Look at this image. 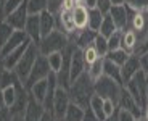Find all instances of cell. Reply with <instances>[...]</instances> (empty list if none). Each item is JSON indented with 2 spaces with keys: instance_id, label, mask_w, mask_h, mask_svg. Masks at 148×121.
I'll list each match as a JSON object with an SVG mask.
<instances>
[{
  "instance_id": "d4e9b609",
  "label": "cell",
  "mask_w": 148,
  "mask_h": 121,
  "mask_svg": "<svg viewBox=\"0 0 148 121\" xmlns=\"http://www.w3.org/2000/svg\"><path fill=\"white\" fill-rule=\"evenodd\" d=\"M18 82H19V81H18ZM16 94H18V91H16V84L0 89V99H2L3 106H7V108H10V110H11V106L15 105V102H16Z\"/></svg>"
},
{
  "instance_id": "60d3db41",
  "label": "cell",
  "mask_w": 148,
  "mask_h": 121,
  "mask_svg": "<svg viewBox=\"0 0 148 121\" xmlns=\"http://www.w3.org/2000/svg\"><path fill=\"white\" fill-rule=\"evenodd\" d=\"M103 111H105V116H111V115H114L118 111V105H116L113 100L110 99H105L103 100Z\"/></svg>"
},
{
  "instance_id": "c3c4849f",
  "label": "cell",
  "mask_w": 148,
  "mask_h": 121,
  "mask_svg": "<svg viewBox=\"0 0 148 121\" xmlns=\"http://www.w3.org/2000/svg\"><path fill=\"white\" fill-rule=\"evenodd\" d=\"M40 121H56V118H55V115H53V111L45 110L44 115H42V118H40Z\"/></svg>"
},
{
  "instance_id": "ee69618b",
  "label": "cell",
  "mask_w": 148,
  "mask_h": 121,
  "mask_svg": "<svg viewBox=\"0 0 148 121\" xmlns=\"http://www.w3.org/2000/svg\"><path fill=\"white\" fill-rule=\"evenodd\" d=\"M111 7H113V5H111L110 0H97V8H98L103 15H106Z\"/></svg>"
},
{
  "instance_id": "f1b7e54d",
  "label": "cell",
  "mask_w": 148,
  "mask_h": 121,
  "mask_svg": "<svg viewBox=\"0 0 148 121\" xmlns=\"http://www.w3.org/2000/svg\"><path fill=\"white\" fill-rule=\"evenodd\" d=\"M18 77H16L15 71H10V70H5L3 66L0 68V89L8 87V86H13L18 82Z\"/></svg>"
},
{
  "instance_id": "f6af8a7d",
  "label": "cell",
  "mask_w": 148,
  "mask_h": 121,
  "mask_svg": "<svg viewBox=\"0 0 148 121\" xmlns=\"http://www.w3.org/2000/svg\"><path fill=\"white\" fill-rule=\"evenodd\" d=\"M137 118L126 110H118V121H135Z\"/></svg>"
},
{
  "instance_id": "603a6c76",
  "label": "cell",
  "mask_w": 148,
  "mask_h": 121,
  "mask_svg": "<svg viewBox=\"0 0 148 121\" xmlns=\"http://www.w3.org/2000/svg\"><path fill=\"white\" fill-rule=\"evenodd\" d=\"M47 91H48V79H42V81H39V82H36V84L29 89V95L32 97L34 100H37L39 103L44 105L45 97H47Z\"/></svg>"
},
{
  "instance_id": "816d5d0a",
  "label": "cell",
  "mask_w": 148,
  "mask_h": 121,
  "mask_svg": "<svg viewBox=\"0 0 148 121\" xmlns=\"http://www.w3.org/2000/svg\"><path fill=\"white\" fill-rule=\"evenodd\" d=\"M142 118L148 121V103H145V106L142 108Z\"/></svg>"
},
{
  "instance_id": "4dcf8cb0",
  "label": "cell",
  "mask_w": 148,
  "mask_h": 121,
  "mask_svg": "<svg viewBox=\"0 0 148 121\" xmlns=\"http://www.w3.org/2000/svg\"><path fill=\"white\" fill-rule=\"evenodd\" d=\"M129 53H127L126 50H122V48H118V50H113V52H108V55L105 57L106 60H110V62H113L114 65L118 66H122L124 63L127 62V58H129Z\"/></svg>"
},
{
  "instance_id": "b9f144b4",
  "label": "cell",
  "mask_w": 148,
  "mask_h": 121,
  "mask_svg": "<svg viewBox=\"0 0 148 121\" xmlns=\"http://www.w3.org/2000/svg\"><path fill=\"white\" fill-rule=\"evenodd\" d=\"M48 3V11L53 13V15H58L60 11H61V5H63V0H47Z\"/></svg>"
},
{
  "instance_id": "7c38bea8",
  "label": "cell",
  "mask_w": 148,
  "mask_h": 121,
  "mask_svg": "<svg viewBox=\"0 0 148 121\" xmlns=\"http://www.w3.org/2000/svg\"><path fill=\"white\" fill-rule=\"evenodd\" d=\"M27 16H29V13H27V5H26V0H24V3L19 8H16L13 13H10V15L5 18V21H7L15 31H24Z\"/></svg>"
},
{
  "instance_id": "484cf974",
  "label": "cell",
  "mask_w": 148,
  "mask_h": 121,
  "mask_svg": "<svg viewBox=\"0 0 148 121\" xmlns=\"http://www.w3.org/2000/svg\"><path fill=\"white\" fill-rule=\"evenodd\" d=\"M89 108L92 110V113L95 115V118L98 121H105L106 116H105V111H103V99L100 95L93 94L92 99H90V103H89Z\"/></svg>"
},
{
  "instance_id": "4fadbf2b",
  "label": "cell",
  "mask_w": 148,
  "mask_h": 121,
  "mask_svg": "<svg viewBox=\"0 0 148 121\" xmlns=\"http://www.w3.org/2000/svg\"><path fill=\"white\" fill-rule=\"evenodd\" d=\"M140 70V62H138V55L132 53V55L127 58V62L121 66V77H122V86H126L130 79H132L135 74Z\"/></svg>"
},
{
  "instance_id": "74e56055",
  "label": "cell",
  "mask_w": 148,
  "mask_h": 121,
  "mask_svg": "<svg viewBox=\"0 0 148 121\" xmlns=\"http://www.w3.org/2000/svg\"><path fill=\"white\" fill-rule=\"evenodd\" d=\"M121 40H122V31H116L108 37V52L118 50L121 48Z\"/></svg>"
},
{
  "instance_id": "7a4b0ae2",
  "label": "cell",
  "mask_w": 148,
  "mask_h": 121,
  "mask_svg": "<svg viewBox=\"0 0 148 121\" xmlns=\"http://www.w3.org/2000/svg\"><path fill=\"white\" fill-rule=\"evenodd\" d=\"M71 44L69 36L63 32L60 29H55L53 32H50L47 37H42L37 48H39V53L44 57L50 55V53H55V52H63L68 45Z\"/></svg>"
},
{
  "instance_id": "e0dca14e",
  "label": "cell",
  "mask_w": 148,
  "mask_h": 121,
  "mask_svg": "<svg viewBox=\"0 0 148 121\" xmlns=\"http://www.w3.org/2000/svg\"><path fill=\"white\" fill-rule=\"evenodd\" d=\"M27 40V36L24 31H15V32L11 34V37L8 39V42L5 44V47L0 50V60L5 58V57L10 53V52H13L15 48H18L21 44H24Z\"/></svg>"
},
{
  "instance_id": "f907efd6",
  "label": "cell",
  "mask_w": 148,
  "mask_h": 121,
  "mask_svg": "<svg viewBox=\"0 0 148 121\" xmlns=\"http://www.w3.org/2000/svg\"><path fill=\"white\" fill-rule=\"evenodd\" d=\"M5 2L7 0H0V21L5 19Z\"/></svg>"
},
{
  "instance_id": "52a82bcc",
  "label": "cell",
  "mask_w": 148,
  "mask_h": 121,
  "mask_svg": "<svg viewBox=\"0 0 148 121\" xmlns=\"http://www.w3.org/2000/svg\"><path fill=\"white\" fill-rule=\"evenodd\" d=\"M108 15L111 16L114 26L118 28V31H126L129 28V21L130 16H132V10L127 7L126 3L124 5H113L108 11Z\"/></svg>"
},
{
  "instance_id": "ffe728a7",
  "label": "cell",
  "mask_w": 148,
  "mask_h": 121,
  "mask_svg": "<svg viewBox=\"0 0 148 121\" xmlns=\"http://www.w3.org/2000/svg\"><path fill=\"white\" fill-rule=\"evenodd\" d=\"M73 19H74V26H76V29L77 31L85 29V28L89 26V10H87L82 3L74 5V8H73Z\"/></svg>"
},
{
  "instance_id": "3957f363",
  "label": "cell",
  "mask_w": 148,
  "mask_h": 121,
  "mask_svg": "<svg viewBox=\"0 0 148 121\" xmlns=\"http://www.w3.org/2000/svg\"><path fill=\"white\" fill-rule=\"evenodd\" d=\"M37 57H39V48H37L36 44L31 42L29 47H27L26 52H24V55L21 57V60L18 62V65H16L15 70H13L15 74H16V77L19 79V82H23V84L26 82V79L29 77L31 70H32V66H34V63H36Z\"/></svg>"
},
{
  "instance_id": "30bf717a",
  "label": "cell",
  "mask_w": 148,
  "mask_h": 121,
  "mask_svg": "<svg viewBox=\"0 0 148 121\" xmlns=\"http://www.w3.org/2000/svg\"><path fill=\"white\" fill-rule=\"evenodd\" d=\"M129 28L138 36V42L148 34V11H132Z\"/></svg>"
},
{
  "instance_id": "f546056e",
  "label": "cell",
  "mask_w": 148,
  "mask_h": 121,
  "mask_svg": "<svg viewBox=\"0 0 148 121\" xmlns=\"http://www.w3.org/2000/svg\"><path fill=\"white\" fill-rule=\"evenodd\" d=\"M26 5L29 15H40L45 10H48L47 0H26Z\"/></svg>"
},
{
  "instance_id": "9a60e30c",
  "label": "cell",
  "mask_w": 148,
  "mask_h": 121,
  "mask_svg": "<svg viewBox=\"0 0 148 121\" xmlns=\"http://www.w3.org/2000/svg\"><path fill=\"white\" fill-rule=\"evenodd\" d=\"M29 44H31V40L27 39L24 44H21L18 48H15L13 52H10L5 58L0 60V62H2V66H3L5 70H10V71L15 70V66L18 65V62L21 60V57L24 55V52H26V48L29 47Z\"/></svg>"
},
{
  "instance_id": "9f6ffc18",
  "label": "cell",
  "mask_w": 148,
  "mask_h": 121,
  "mask_svg": "<svg viewBox=\"0 0 148 121\" xmlns=\"http://www.w3.org/2000/svg\"><path fill=\"white\" fill-rule=\"evenodd\" d=\"M135 121H147V120H143V118L140 116V118H137V120H135Z\"/></svg>"
},
{
  "instance_id": "5bb4252c",
  "label": "cell",
  "mask_w": 148,
  "mask_h": 121,
  "mask_svg": "<svg viewBox=\"0 0 148 121\" xmlns=\"http://www.w3.org/2000/svg\"><path fill=\"white\" fill-rule=\"evenodd\" d=\"M24 32H26L27 39L32 42V44L39 45L40 42V19H39V15H29L27 16L26 26H24Z\"/></svg>"
},
{
  "instance_id": "cb8c5ba5",
  "label": "cell",
  "mask_w": 148,
  "mask_h": 121,
  "mask_svg": "<svg viewBox=\"0 0 148 121\" xmlns=\"http://www.w3.org/2000/svg\"><path fill=\"white\" fill-rule=\"evenodd\" d=\"M103 76L110 77V79L116 81L118 84L122 86V77H121V66L114 65L113 62H110V60L105 58L103 62ZM124 87V86H122Z\"/></svg>"
},
{
  "instance_id": "5b68a950",
  "label": "cell",
  "mask_w": 148,
  "mask_h": 121,
  "mask_svg": "<svg viewBox=\"0 0 148 121\" xmlns=\"http://www.w3.org/2000/svg\"><path fill=\"white\" fill-rule=\"evenodd\" d=\"M93 89H95V94L100 95L101 99H110L118 105V100H119V95H121V91H122V86L118 84L116 81L110 79L106 76H101L98 81H95L93 84Z\"/></svg>"
},
{
  "instance_id": "8992f818",
  "label": "cell",
  "mask_w": 148,
  "mask_h": 121,
  "mask_svg": "<svg viewBox=\"0 0 148 121\" xmlns=\"http://www.w3.org/2000/svg\"><path fill=\"white\" fill-rule=\"evenodd\" d=\"M50 73H52V70H50V66H48L47 57L39 53V57H37L36 63H34V66H32V70H31L29 77H27L26 82H24V87L29 91L36 82H39V81H42V79H47V77L50 76Z\"/></svg>"
},
{
  "instance_id": "e575fe53",
  "label": "cell",
  "mask_w": 148,
  "mask_h": 121,
  "mask_svg": "<svg viewBox=\"0 0 148 121\" xmlns=\"http://www.w3.org/2000/svg\"><path fill=\"white\" fill-rule=\"evenodd\" d=\"M93 47H95V50L98 52V55H100L101 58H105V57L108 55V39L103 37L101 34L97 32L95 39H93Z\"/></svg>"
},
{
  "instance_id": "db71d44e",
  "label": "cell",
  "mask_w": 148,
  "mask_h": 121,
  "mask_svg": "<svg viewBox=\"0 0 148 121\" xmlns=\"http://www.w3.org/2000/svg\"><path fill=\"white\" fill-rule=\"evenodd\" d=\"M111 5H124L126 3V0H110Z\"/></svg>"
},
{
  "instance_id": "ab89813d",
  "label": "cell",
  "mask_w": 148,
  "mask_h": 121,
  "mask_svg": "<svg viewBox=\"0 0 148 121\" xmlns=\"http://www.w3.org/2000/svg\"><path fill=\"white\" fill-rule=\"evenodd\" d=\"M23 3H24V0H7V2H5V18H7L10 13H13L16 8H19Z\"/></svg>"
},
{
  "instance_id": "83f0119b",
  "label": "cell",
  "mask_w": 148,
  "mask_h": 121,
  "mask_svg": "<svg viewBox=\"0 0 148 121\" xmlns=\"http://www.w3.org/2000/svg\"><path fill=\"white\" fill-rule=\"evenodd\" d=\"M103 13H101L98 8H92V10H89V28L90 31H93V32H98V29H100L101 26V21H103Z\"/></svg>"
},
{
  "instance_id": "6da1fadb",
  "label": "cell",
  "mask_w": 148,
  "mask_h": 121,
  "mask_svg": "<svg viewBox=\"0 0 148 121\" xmlns=\"http://www.w3.org/2000/svg\"><path fill=\"white\" fill-rule=\"evenodd\" d=\"M93 84H95V82L89 77L87 71H85L84 74H81V76L74 81V82H71V86H69L71 102L79 105L81 108H84V110H87V108H89V103H90V99H92V95L95 94Z\"/></svg>"
},
{
  "instance_id": "d6986e66",
  "label": "cell",
  "mask_w": 148,
  "mask_h": 121,
  "mask_svg": "<svg viewBox=\"0 0 148 121\" xmlns=\"http://www.w3.org/2000/svg\"><path fill=\"white\" fill-rule=\"evenodd\" d=\"M138 47V36L130 28H127L126 31H122V40H121V48L126 50L129 55L135 53Z\"/></svg>"
},
{
  "instance_id": "f35d334b",
  "label": "cell",
  "mask_w": 148,
  "mask_h": 121,
  "mask_svg": "<svg viewBox=\"0 0 148 121\" xmlns=\"http://www.w3.org/2000/svg\"><path fill=\"white\" fill-rule=\"evenodd\" d=\"M126 5L132 11H148V0H126Z\"/></svg>"
},
{
  "instance_id": "7dc6e473",
  "label": "cell",
  "mask_w": 148,
  "mask_h": 121,
  "mask_svg": "<svg viewBox=\"0 0 148 121\" xmlns=\"http://www.w3.org/2000/svg\"><path fill=\"white\" fill-rule=\"evenodd\" d=\"M143 52H148V34L138 42V47H137L135 55H140V53H143Z\"/></svg>"
},
{
  "instance_id": "1f68e13d",
  "label": "cell",
  "mask_w": 148,
  "mask_h": 121,
  "mask_svg": "<svg viewBox=\"0 0 148 121\" xmlns=\"http://www.w3.org/2000/svg\"><path fill=\"white\" fill-rule=\"evenodd\" d=\"M118 31V28L114 26V23H113V19H111V16L108 15H105L103 16V21H101V26H100V29H98V34H101L103 37H110L113 32H116Z\"/></svg>"
},
{
  "instance_id": "f5cc1de1",
  "label": "cell",
  "mask_w": 148,
  "mask_h": 121,
  "mask_svg": "<svg viewBox=\"0 0 148 121\" xmlns=\"http://www.w3.org/2000/svg\"><path fill=\"white\" fill-rule=\"evenodd\" d=\"M118 110H119V108H118ZM105 121H118V111H116L114 115H111V116H108Z\"/></svg>"
},
{
  "instance_id": "277c9868",
  "label": "cell",
  "mask_w": 148,
  "mask_h": 121,
  "mask_svg": "<svg viewBox=\"0 0 148 121\" xmlns=\"http://www.w3.org/2000/svg\"><path fill=\"white\" fill-rule=\"evenodd\" d=\"M147 84H148V76L143 71H138V73L124 86V87L127 89V92L135 99V102H137L142 108H143L145 103H147Z\"/></svg>"
},
{
  "instance_id": "2e32d148",
  "label": "cell",
  "mask_w": 148,
  "mask_h": 121,
  "mask_svg": "<svg viewBox=\"0 0 148 121\" xmlns=\"http://www.w3.org/2000/svg\"><path fill=\"white\" fill-rule=\"evenodd\" d=\"M56 23H58V29L63 31L66 36H74L77 32L73 19V10L71 11H60L56 15Z\"/></svg>"
},
{
  "instance_id": "11a10c76",
  "label": "cell",
  "mask_w": 148,
  "mask_h": 121,
  "mask_svg": "<svg viewBox=\"0 0 148 121\" xmlns=\"http://www.w3.org/2000/svg\"><path fill=\"white\" fill-rule=\"evenodd\" d=\"M11 121H24V116L23 115H13V120Z\"/></svg>"
},
{
  "instance_id": "9c48e42d",
  "label": "cell",
  "mask_w": 148,
  "mask_h": 121,
  "mask_svg": "<svg viewBox=\"0 0 148 121\" xmlns=\"http://www.w3.org/2000/svg\"><path fill=\"white\" fill-rule=\"evenodd\" d=\"M85 71H87V66H85V62H84L82 50L77 47H74L73 52H71V60H69V79H71V82H74Z\"/></svg>"
},
{
  "instance_id": "8d00e7d4",
  "label": "cell",
  "mask_w": 148,
  "mask_h": 121,
  "mask_svg": "<svg viewBox=\"0 0 148 121\" xmlns=\"http://www.w3.org/2000/svg\"><path fill=\"white\" fill-rule=\"evenodd\" d=\"M82 55H84V62H85V66L89 68L92 63H95L98 58H101L100 55H98V52L95 50V47L92 45H89V47H85L84 50H82Z\"/></svg>"
},
{
  "instance_id": "8fae6325",
  "label": "cell",
  "mask_w": 148,
  "mask_h": 121,
  "mask_svg": "<svg viewBox=\"0 0 148 121\" xmlns=\"http://www.w3.org/2000/svg\"><path fill=\"white\" fill-rule=\"evenodd\" d=\"M118 108L119 110L129 111V113H132L135 118L142 116V106L135 102V99L127 92L126 87H122V91H121V95H119V100H118Z\"/></svg>"
},
{
  "instance_id": "44dd1931",
  "label": "cell",
  "mask_w": 148,
  "mask_h": 121,
  "mask_svg": "<svg viewBox=\"0 0 148 121\" xmlns=\"http://www.w3.org/2000/svg\"><path fill=\"white\" fill-rule=\"evenodd\" d=\"M39 19H40V37H47L50 32H53L56 29V16L53 13H50L48 10L40 13Z\"/></svg>"
},
{
  "instance_id": "681fc988",
  "label": "cell",
  "mask_w": 148,
  "mask_h": 121,
  "mask_svg": "<svg viewBox=\"0 0 148 121\" xmlns=\"http://www.w3.org/2000/svg\"><path fill=\"white\" fill-rule=\"evenodd\" d=\"M82 5L87 10H92V8H97V0H82Z\"/></svg>"
},
{
  "instance_id": "4316f807",
  "label": "cell",
  "mask_w": 148,
  "mask_h": 121,
  "mask_svg": "<svg viewBox=\"0 0 148 121\" xmlns=\"http://www.w3.org/2000/svg\"><path fill=\"white\" fill-rule=\"evenodd\" d=\"M84 116H85V110L81 108L79 105L71 102V105L68 106L66 113H64V118L63 121H84Z\"/></svg>"
},
{
  "instance_id": "d6a6232c",
  "label": "cell",
  "mask_w": 148,
  "mask_h": 121,
  "mask_svg": "<svg viewBox=\"0 0 148 121\" xmlns=\"http://www.w3.org/2000/svg\"><path fill=\"white\" fill-rule=\"evenodd\" d=\"M103 62H105V58H98L95 63H92V65L87 68V74H89V77L93 82L98 81L103 76Z\"/></svg>"
},
{
  "instance_id": "680465c9",
  "label": "cell",
  "mask_w": 148,
  "mask_h": 121,
  "mask_svg": "<svg viewBox=\"0 0 148 121\" xmlns=\"http://www.w3.org/2000/svg\"><path fill=\"white\" fill-rule=\"evenodd\" d=\"M2 106H3V103H2V99H0V108H2Z\"/></svg>"
},
{
  "instance_id": "7402d4cb",
  "label": "cell",
  "mask_w": 148,
  "mask_h": 121,
  "mask_svg": "<svg viewBox=\"0 0 148 121\" xmlns=\"http://www.w3.org/2000/svg\"><path fill=\"white\" fill-rule=\"evenodd\" d=\"M95 36H97V32L90 31L89 28L77 31V32L74 34V47H77V48H81V50H84L85 47H89V45L93 44Z\"/></svg>"
},
{
  "instance_id": "bcb514c9",
  "label": "cell",
  "mask_w": 148,
  "mask_h": 121,
  "mask_svg": "<svg viewBox=\"0 0 148 121\" xmlns=\"http://www.w3.org/2000/svg\"><path fill=\"white\" fill-rule=\"evenodd\" d=\"M11 120H13L11 110L7 108V106H2V108H0V121H11Z\"/></svg>"
},
{
  "instance_id": "6f0895ef",
  "label": "cell",
  "mask_w": 148,
  "mask_h": 121,
  "mask_svg": "<svg viewBox=\"0 0 148 121\" xmlns=\"http://www.w3.org/2000/svg\"><path fill=\"white\" fill-rule=\"evenodd\" d=\"M147 103H148V84H147Z\"/></svg>"
},
{
  "instance_id": "d590c367",
  "label": "cell",
  "mask_w": 148,
  "mask_h": 121,
  "mask_svg": "<svg viewBox=\"0 0 148 121\" xmlns=\"http://www.w3.org/2000/svg\"><path fill=\"white\" fill-rule=\"evenodd\" d=\"M15 32V29L8 24L7 21H0V50L5 47V44L8 42V39L11 37V34Z\"/></svg>"
},
{
  "instance_id": "ba28073f",
  "label": "cell",
  "mask_w": 148,
  "mask_h": 121,
  "mask_svg": "<svg viewBox=\"0 0 148 121\" xmlns=\"http://www.w3.org/2000/svg\"><path fill=\"white\" fill-rule=\"evenodd\" d=\"M71 105V97H69V91L64 87H56L55 91V97H53V115L56 120H63L64 113H66L68 106Z\"/></svg>"
},
{
  "instance_id": "836d02e7",
  "label": "cell",
  "mask_w": 148,
  "mask_h": 121,
  "mask_svg": "<svg viewBox=\"0 0 148 121\" xmlns=\"http://www.w3.org/2000/svg\"><path fill=\"white\" fill-rule=\"evenodd\" d=\"M47 60H48V66L52 73H58L61 70V65H63V52H55V53H50L47 55Z\"/></svg>"
},
{
  "instance_id": "ac0fdd59",
  "label": "cell",
  "mask_w": 148,
  "mask_h": 121,
  "mask_svg": "<svg viewBox=\"0 0 148 121\" xmlns=\"http://www.w3.org/2000/svg\"><path fill=\"white\" fill-rule=\"evenodd\" d=\"M45 108L42 103H39L37 100H34L32 97L29 95V102H27V106L24 110V121H40L42 115H44Z\"/></svg>"
},
{
  "instance_id": "7bdbcfd3",
  "label": "cell",
  "mask_w": 148,
  "mask_h": 121,
  "mask_svg": "<svg viewBox=\"0 0 148 121\" xmlns=\"http://www.w3.org/2000/svg\"><path fill=\"white\" fill-rule=\"evenodd\" d=\"M138 62H140V70L148 76V52H143L138 55Z\"/></svg>"
}]
</instances>
